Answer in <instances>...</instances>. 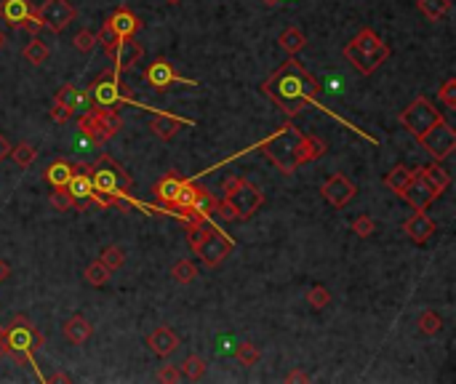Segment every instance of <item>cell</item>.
Returning a JSON list of instances; mask_svg holds the SVG:
<instances>
[{
    "label": "cell",
    "mask_w": 456,
    "mask_h": 384,
    "mask_svg": "<svg viewBox=\"0 0 456 384\" xmlns=\"http://www.w3.org/2000/svg\"><path fill=\"white\" fill-rule=\"evenodd\" d=\"M35 155H38V150H35V147H33L30 142L16 144V147L11 150V158L16 160V165H22V168H27V165H33Z\"/></svg>",
    "instance_id": "37"
},
{
    "label": "cell",
    "mask_w": 456,
    "mask_h": 384,
    "mask_svg": "<svg viewBox=\"0 0 456 384\" xmlns=\"http://www.w3.org/2000/svg\"><path fill=\"white\" fill-rule=\"evenodd\" d=\"M440 118H443V115L435 110V104L427 99V97H416V99L401 112V123L406 126V131L411 133V136H416V139H419L430 126H435V123L440 121Z\"/></svg>",
    "instance_id": "9"
},
{
    "label": "cell",
    "mask_w": 456,
    "mask_h": 384,
    "mask_svg": "<svg viewBox=\"0 0 456 384\" xmlns=\"http://www.w3.org/2000/svg\"><path fill=\"white\" fill-rule=\"evenodd\" d=\"M45 382H72V379H69V373H51V376H45Z\"/></svg>",
    "instance_id": "52"
},
{
    "label": "cell",
    "mask_w": 456,
    "mask_h": 384,
    "mask_svg": "<svg viewBox=\"0 0 456 384\" xmlns=\"http://www.w3.org/2000/svg\"><path fill=\"white\" fill-rule=\"evenodd\" d=\"M182 373H184L187 379H192V382H198V379H203V373H206V361H203L201 355H189L187 361L182 363Z\"/></svg>",
    "instance_id": "35"
},
{
    "label": "cell",
    "mask_w": 456,
    "mask_h": 384,
    "mask_svg": "<svg viewBox=\"0 0 456 384\" xmlns=\"http://www.w3.org/2000/svg\"><path fill=\"white\" fill-rule=\"evenodd\" d=\"M51 118H54V123H67L69 118H72V115H75V112L72 110H67V107H65V104H59V102L54 99V104H51Z\"/></svg>",
    "instance_id": "48"
},
{
    "label": "cell",
    "mask_w": 456,
    "mask_h": 384,
    "mask_svg": "<svg viewBox=\"0 0 456 384\" xmlns=\"http://www.w3.org/2000/svg\"><path fill=\"white\" fill-rule=\"evenodd\" d=\"M307 302H310L312 309H323V307H328L331 294H328V288H323V285H312L310 291H307Z\"/></svg>",
    "instance_id": "39"
},
{
    "label": "cell",
    "mask_w": 456,
    "mask_h": 384,
    "mask_svg": "<svg viewBox=\"0 0 456 384\" xmlns=\"http://www.w3.org/2000/svg\"><path fill=\"white\" fill-rule=\"evenodd\" d=\"M69 176H72V163H69V160H62V158L45 168V182L51 187H65L69 182Z\"/></svg>",
    "instance_id": "27"
},
{
    "label": "cell",
    "mask_w": 456,
    "mask_h": 384,
    "mask_svg": "<svg viewBox=\"0 0 456 384\" xmlns=\"http://www.w3.org/2000/svg\"><path fill=\"white\" fill-rule=\"evenodd\" d=\"M56 102H59V104H65L67 110L75 112V102H78V88H75V86H62V88H59V94H56Z\"/></svg>",
    "instance_id": "42"
},
{
    "label": "cell",
    "mask_w": 456,
    "mask_h": 384,
    "mask_svg": "<svg viewBox=\"0 0 456 384\" xmlns=\"http://www.w3.org/2000/svg\"><path fill=\"white\" fill-rule=\"evenodd\" d=\"M262 91L278 102V107L286 112V118H296L304 104H310L321 97L323 86L304 70V67L289 56L283 65L275 70V75L262 83Z\"/></svg>",
    "instance_id": "2"
},
{
    "label": "cell",
    "mask_w": 456,
    "mask_h": 384,
    "mask_svg": "<svg viewBox=\"0 0 456 384\" xmlns=\"http://www.w3.org/2000/svg\"><path fill=\"white\" fill-rule=\"evenodd\" d=\"M171 278H174L177 283L187 285L198 278V267H195L192 262H187V259H179V262L171 267Z\"/></svg>",
    "instance_id": "31"
},
{
    "label": "cell",
    "mask_w": 456,
    "mask_h": 384,
    "mask_svg": "<svg viewBox=\"0 0 456 384\" xmlns=\"http://www.w3.org/2000/svg\"><path fill=\"white\" fill-rule=\"evenodd\" d=\"M142 56H145V48L136 43L134 38H121L118 45H115V51H112V56H110L112 62H115L112 70L123 75V72H128V70H131Z\"/></svg>",
    "instance_id": "16"
},
{
    "label": "cell",
    "mask_w": 456,
    "mask_h": 384,
    "mask_svg": "<svg viewBox=\"0 0 456 384\" xmlns=\"http://www.w3.org/2000/svg\"><path fill=\"white\" fill-rule=\"evenodd\" d=\"M419 142H422L424 150L435 158V163H440V160H445V158L456 150V133L454 128L440 118L435 126H430V128L419 136Z\"/></svg>",
    "instance_id": "10"
},
{
    "label": "cell",
    "mask_w": 456,
    "mask_h": 384,
    "mask_svg": "<svg viewBox=\"0 0 456 384\" xmlns=\"http://www.w3.org/2000/svg\"><path fill=\"white\" fill-rule=\"evenodd\" d=\"M213 214H216L222 221H238V211H235V206L227 198L224 200L216 198V203H213Z\"/></svg>",
    "instance_id": "40"
},
{
    "label": "cell",
    "mask_w": 456,
    "mask_h": 384,
    "mask_svg": "<svg viewBox=\"0 0 456 384\" xmlns=\"http://www.w3.org/2000/svg\"><path fill=\"white\" fill-rule=\"evenodd\" d=\"M187 238L192 251L203 259L206 267H219V264L233 253L235 241L230 235H224L219 227H211L208 221L201 224H187Z\"/></svg>",
    "instance_id": "4"
},
{
    "label": "cell",
    "mask_w": 456,
    "mask_h": 384,
    "mask_svg": "<svg viewBox=\"0 0 456 384\" xmlns=\"http://www.w3.org/2000/svg\"><path fill=\"white\" fill-rule=\"evenodd\" d=\"M182 126H187V121H179V118H174V115H166V112L155 115V118H152V123H150V128H152V133H155L160 142H171V139H174V136L182 131Z\"/></svg>",
    "instance_id": "23"
},
{
    "label": "cell",
    "mask_w": 456,
    "mask_h": 384,
    "mask_svg": "<svg viewBox=\"0 0 456 384\" xmlns=\"http://www.w3.org/2000/svg\"><path fill=\"white\" fill-rule=\"evenodd\" d=\"M259 150L280 174L291 176L299 165L321 160L326 155V142L312 133L299 131L294 123H283L278 131L259 144Z\"/></svg>",
    "instance_id": "1"
},
{
    "label": "cell",
    "mask_w": 456,
    "mask_h": 384,
    "mask_svg": "<svg viewBox=\"0 0 456 384\" xmlns=\"http://www.w3.org/2000/svg\"><path fill=\"white\" fill-rule=\"evenodd\" d=\"M67 190L72 206L78 211H86L91 206V192H94V185H91V165L89 163H78L72 165V176L65 185Z\"/></svg>",
    "instance_id": "12"
},
{
    "label": "cell",
    "mask_w": 456,
    "mask_h": 384,
    "mask_svg": "<svg viewBox=\"0 0 456 384\" xmlns=\"http://www.w3.org/2000/svg\"><path fill=\"white\" fill-rule=\"evenodd\" d=\"M440 102H443L445 107H451V110L456 107V80L454 77H448L443 83V88H440Z\"/></svg>",
    "instance_id": "45"
},
{
    "label": "cell",
    "mask_w": 456,
    "mask_h": 384,
    "mask_svg": "<svg viewBox=\"0 0 456 384\" xmlns=\"http://www.w3.org/2000/svg\"><path fill=\"white\" fill-rule=\"evenodd\" d=\"M147 344H150V350L160 355V358H168L171 352H177L179 347V336L174 331L168 329V326H157L150 336H147Z\"/></svg>",
    "instance_id": "21"
},
{
    "label": "cell",
    "mask_w": 456,
    "mask_h": 384,
    "mask_svg": "<svg viewBox=\"0 0 456 384\" xmlns=\"http://www.w3.org/2000/svg\"><path fill=\"white\" fill-rule=\"evenodd\" d=\"M3 45H6V35L0 33V48H3Z\"/></svg>",
    "instance_id": "55"
},
{
    "label": "cell",
    "mask_w": 456,
    "mask_h": 384,
    "mask_svg": "<svg viewBox=\"0 0 456 384\" xmlns=\"http://www.w3.org/2000/svg\"><path fill=\"white\" fill-rule=\"evenodd\" d=\"M51 206L56 211H69L72 209V200H69L67 190L65 187H54V192H51Z\"/></svg>",
    "instance_id": "44"
},
{
    "label": "cell",
    "mask_w": 456,
    "mask_h": 384,
    "mask_svg": "<svg viewBox=\"0 0 456 384\" xmlns=\"http://www.w3.org/2000/svg\"><path fill=\"white\" fill-rule=\"evenodd\" d=\"M321 195L328 200L334 209H345L347 203L357 195V187L352 185L345 174H334L331 179H326V182H323Z\"/></svg>",
    "instance_id": "13"
},
{
    "label": "cell",
    "mask_w": 456,
    "mask_h": 384,
    "mask_svg": "<svg viewBox=\"0 0 456 384\" xmlns=\"http://www.w3.org/2000/svg\"><path fill=\"white\" fill-rule=\"evenodd\" d=\"M222 190H224V198L230 200L235 206V211H238V219H248V216L265 203L262 190L256 185H251L248 179H243V176H230L222 185Z\"/></svg>",
    "instance_id": "7"
},
{
    "label": "cell",
    "mask_w": 456,
    "mask_h": 384,
    "mask_svg": "<svg viewBox=\"0 0 456 384\" xmlns=\"http://www.w3.org/2000/svg\"><path fill=\"white\" fill-rule=\"evenodd\" d=\"M145 80L155 88V91H168V86H174V83H189V86H195V80H184L182 75H177V70L168 65V62H163V59H157V62H152V65L147 67Z\"/></svg>",
    "instance_id": "15"
},
{
    "label": "cell",
    "mask_w": 456,
    "mask_h": 384,
    "mask_svg": "<svg viewBox=\"0 0 456 384\" xmlns=\"http://www.w3.org/2000/svg\"><path fill=\"white\" fill-rule=\"evenodd\" d=\"M118 35H115V30L110 27V22L101 24V30L96 33V45H104V51H107V56H112V51H115V45H118Z\"/></svg>",
    "instance_id": "38"
},
{
    "label": "cell",
    "mask_w": 456,
    "mask_h": 384,
    "mask_svg": "<svg viewBox=\"0 0 456 384\" xmlns=\"http://www.w3.org/2000/svg\"><path fill=\"white\" fill-rule=\"evenodd\" d=\"M22 56H24V59H27V62H30L33 67H35V65H43L45 59H48V45H45L43 40L38 38V35H33V40L24 45Z\"/></svg>",
    "instance_id": "29"
},
{
    "label": "cell",
    "mask_w": 456,
    "mask_h": 384,
    "mask_svg": "<svg viewBox=\"0 0 456 384\" xmlns=\"http://www.w3.org/2000/svg\"><path fill=\"white\" fill-rule=\"evenodd\" d=\"M435 230H438L435 221L430 219L424 211H413V216H408L406 224H403V232H406L416 246H424V243L435 235Z\"/></svg>",
    "instance_id": "17"
},
{
    "label": "cell",
    "mask_w": 456,
    "mask_h": 384,
    "mask_svg": "<svg viewBox=\"0 0 456 384\" xmlns=\"http://www.w3.org/2000/svg\"><path fill=\"white\" fill-rule=\"evenodd\" d=\"M262 3H267V6H278L280 0H262Z\"/></svg>",
    "instance_id": "54"
},
{
    "label": "cell",
    "mask_w": 456,
    "mask_h": 384,
    "mask_svg": "<svg viewBox=\"0 0 456 384\" xmlns=\"http://www.w3.org/2000/svg\"><path fill=\"white\" fill-rule=\"evenodd\" d=\"M182 185H184V179L177 174V171H168L160 182H157L155 187H152V198L163 206L160 211H168L171 209V203L177 200V195H179V190H182Z\"/></svg>",
    "instance_id": "18"
},
{
    "label": "cell",
    "mask_w": 456,
    "mask_h": 384,
    "mask_svg": "<svg viewBox=\"0 0 456 384\" xmlns=\"http://www.w3.org/2000/svg\"><path fill=\"white\" fill-rule=\"evenodd\" d=\"M72 45L78 48L80 54H89V51H94V45H96V35L89 33V30H80V33L75 35V40H72Z\"/></svg>",
    "instance_id": "41"
},
{
    "label": "cell",
    "mask_w": 456,
    "mask_h": 384,
    "mask_svg": "<svg viewBox=\"0 0 456 384\" xmlns=\"http://www.w3.org/2000/svg\"><path fill=\"white\" fill-rule=\"evenodd\" d=\"M157 382H166V384L182 382V371H179L177 366H163L160 373H157Z\"/></svg>",
    "instance_id": "47"
},
{
    "label": "cell",
    "mask_w": 456,
    "mask_h": 384,
    "mask_svg": "<svg viewBox=\"0 0 456 384\" xmlns=\"http://www.w3.org/2000/svg\"><path fill=\"white\" fill-rule=\"evenodd\" d=\"M374 230H377V224H374L371 216H357V219L352 221V232H355L357 238H371Z\"/></svg>",
    "instance_id": "43"
},
{
    "label": "cell",
    "mask_w": 456,
    "mask_h": 384,
    "mask_svg": "<svg viewBox=\"0 0 456 384\" xmlns=\"http://www.w3.org/2000/svg\"><path fill=\"white\" fill-rule=\"evenodd\" d=\"M6 355V326H0V358Z\"/></svg>",
    "instance_id": "53"
},
{
    "label": "cell",
    "mask_w": 456,
    "mask_h": 384,
    "mask_svg": "<svg viewBox=\"0 0 456 384\" xmlns=\"http://www.w3.org/2000/svg\"><path fill=\"white\" fill-rule=\"evenodd\" d=\"M166 3H171V6H177V3H182V0H166Z\"/></svg>",
    "instance_id": "56"
},
{
    "label": "cell",
    "mask_w": 456,
    "mask_h": 384,
    "mask_svg": "<svg viewBox=\"0 0 456 384\" xmlns=\"http://www.w3.org/2000/svg\"><path fill=\"white\" fill-rule=\"evenodd\" d=\"M286 382L289 384H294V382H301V384H307L310 382V373H301V371H291L289 376H286Z\"/></svg>",
    "instance_id": "49"
},
{
    "label": "cell",
    "mask_w": 456,
    "mask_h": 384,
    "mask_svg": "<svg viewBox=\"0 0 456 384\" xmlns=\"http://www.w3.org/2000/svg\"><path fill=\"white\" fill-rule=\"evenodd\" d=\"M86 280H89L91 285H96V288H99V285H104L107 280H110V270L96 259V262H91L89 267H86Z\"/></svg>",
    "instance_id": "36"
},
{
    "label": "cell",
    "mask_w": 456,
    "mask_h": 384,
    "mask_svg": "<svg viewBox=\"0 0 456 384\" xmlns=\"http://www.w3.org/2000/svg\"><path fill=\"white\" fill-rule=\"evenodd\" d=\"M38 13H40V19H43V27H48V30L56 35L65 33L67 24H72L75 16H78L75 6H72L69 0H45L43 6L38 9Z\"/></svg>",
    "instance_id": "11"
},
{
    "label": "cell",
    "mask_w": 456,
    "mask_h": 384,
    "mask_svg": "<svg viewBox=\"0 0 456 384\" xmlns=\"http://www.w3.org/2000/svg\"><path fill=\"white\" fill-rule=\"evenodd\" d=\"M78 128L83 131V136H86L89 142H94V144H104V142H110V139H112L110 133H107V128L101 126L99 115H96V107H91L89 112H80Z\"/></svg>",
    "instance_id": "20"
},
{
    "label": "cell",
    "mask_w": 456,
    "mask_h": 384,
    "mask_svg": "<svg viewBox=\"0 0 456 384\" xmlns=\"http://www.w3.org/2000/svg\"><path fill=\"white\" fill-rule=\"evenodd\" d=\"M9 155H11V144L6 142V136L0 133V163H3V160H6Z\"/></svg>",
    "instance_id": "50"
},
{
    "label": "cell",
    "mask_w": 456,
    "mask_h": 384,
    "mask_svg": "<svg viewBox=\"0 0 456 384\" xmlns=\"http://www.w3.org/2000/svg\"><path fill=\"white\" fill-rule=\"evenodd\" d=\"M345 59L355 67L360 75H371L377 67H382L389 59V45L379 38L371 27H363L360 33L345 45Z\"/></svg>",
    "instance_id": "3"
},
{
    "label": "cell",
    "mask_w": 456,
    "mask_h": 384,
    "mask_svg": "<svg viewBox=\"0 0 456 384\" xmlns=\"http://www.w3.org/2000/svg\"><path fill=\"white\" fill-rule=\"evenodd\" d=\"M278 45L289 56H296L301 48L307 45V38H304V33H301L299 27H286V30L280 33V38H278Z\"/></svg>",
    "instance_id": "26"
},
{
    "label": "cell",
    "mask_w": 456,
    "mask_h": 384,
    "mask_svg": "<svg viewBox=\"0 0 456 384\" xmlns=\"http://www.w3.org/2000/svg\"><path fill=\"white\" fill-rule=\"evenodd\" d=\"M9 278H11V267H9L6 259H0V283H6Z\"/></svg>",
    "instance_id": "51"
},
{
    "label": "cell",
    "mask_w": 456,
    "mask_h": 384,
    "mask_svg": "<svg viewBox=\"0 0 456 384\" xmlns=\"http://www.w3.org/2000/svg\"><path fill=\"white\" fill-rule=\"evenodd\" d=\"M440 329H443V318H440V312H435V309H424L422 315H419V331H422V334L435 336Z\"/></svg>",
    "instance_id": "32"
},
{
    "label": "cell",
    "mask_w": 456,
    "mask_h": 384,
    "mask_svg": "<svg viewBox=\"0 0 456 384\" xmlns=\"http://www.w3.org/2000/svg\"><path fill=\"white\" fill-rule=\"evenodd\" d=\"M33 11L35 6L30 0H0V19L9 22L11 27H19Z\"/></svg>",
    "instance_id": "22"
},
{
    "label": "cell",
    "mask_w": 456,
    "mask_h": 384,
    "mask_svg": "<svg viewBox=\"0 0 456 384\" xmlns=\"http://www.w3.org/2000/svg\"><path fill=\"white\" fill-rule=\"evenodd\" d=\"M91 185L99 192H128L134 187V179L110 155H101L96 165H91Z\"/></svg>",
    "instance_id": "8"
},
{
    "label": "cell",
    "mask_w": 456,
    "mask_h": 384,
    "mask_svg": "<svg viewBox=\"0 0 456 384\" xmlns=\"http://www.w3.org/2000/svg\"><path fill=\"white\" fill-rule=\"evenodd\" d=\"M45 344V336L35 329L27 315H16V318L6 326V355H11L19 366L33 363L35 352Z\"/></svg>",
    "instance_id": "5"
},
{
    "label": "cell",
    "mask_w": 456,
    "mask_h": 384,
    "mask_svg": "<svg viewBox=\"0 0 456 384\" xmlns=\"http://www.w3.org/2000/svg\"><path fill=\"white\" fill-rule=\"evenodd\" d=\"M91 334H94V326H91L83 315H72V318L65 323V339H67L69 344H83V341L91 339Z\"/></svg>",
    "instance_id": "24"
},
{
    "label": "cell",
    "mask_w": 456,
    "mask_h": 384,
    "mask_svg": "<svg viewBox=\"0 0 456 384\" xmlns=\"http://www.w3.org/2000/svg\"><path fill=\"white\" fill-rule=\"evenodd\" d=\"M107 22H110V27L115 30L118 38H134V35L145 27V22H142L131 9H126V6H121V9L112 13Z\"/></svg>",
    "instance_id": "19"
},
{
    "label": "cell",
    "mask_w": 456,
    "mask_h": 384,
    "mask_svg": "<svg viewBox=\"0 0 456 384\" xmlns=\"http://www.w3.org/2000/svg\"><path fill=\"white\" fill-rule=\"evenodd\" d=\"M419 176H422L427 185L433 187L435 195H443L445 190L451 187V176L445 174V171H443V168H440L438 163L422 165V168H419Z\"/></svg>",
    "instance_id": "25"
},
{
    "label": "cell",
    "mask_w": 456,
    "mask_h": 384,
    "mask_svg": "<svg viewBox=\"0 0 456 384\" xmlns=\"http://www.w3.org/2000/svg\"><path fill=\"white\" fill-rule=\"evenodd\" d=\"M419 11L427 16V19H443L445 13L451 11V0H419Z\"/></svg>",
    "instance_id": "30"
},
{
    "label": "cell",
    "mask_w": 456,
    "mask_h": 384,
    "mask_svg": "<svg viewBox=\"0 0 456 384\" xmlns=\"http://www.w3.org/2000/svg\"><path fill=\"white\" fill-rule=\"evenodd\" d=\"M89 94H91L94 107H101V110H121L123 104L134 102L131 88L123 83L121 72H115V70L101 72V75L89 86Z\"/></svg>",
    "instance_id": "6"
},
{
    "label": "cell",
    "mask_w": 456,
    "mask_h": 384,
    "mask_svg": "<svg viewBox=\"0 0 456 384\" xmlns=\"http://www.w3.org/2000/svg\"><path fill=\"white\" fill-rule=\"evenodd\" d=\"M401 198L406 200V203H408L413 211H427V206H430V203H433L438 195L433 192V187L427 185L422 176H419V168H416L413 179L401 190Z\"/></svg>",
    "instance_id": "14"
},
{
    "label": "cell",
    "mask_w": 456,
    "mask_h": 384,
    "mask_svg": "<svg viewBox=\"0 0 456 384\" xmlns=\"http://www.w3.org/2000/svg\"><path fill=\"white\" fill-rule=\"evenodd\" d=\"M259 358H262V352L256 350L254 341H240L238 350H235V361L240 363V366H256Z\"/></svg>",
    "instance_id": "33"
},
{
    "label": "cell",
    "mask_w": 456,
    "mask_h": 384,
    "mask_svg": "<svg viewBox=\"0 0 456 384\" xmlns=\"http://www.w3.org/2000/svg\"><path fill=\"white\" fill-rule=\"evenodd\" d=\"M99 262L107 267V270H121L123 264H126V251L123 248H118V246H107L104 251H101V256H99Z\"/></svg>",
    "instance_id": "34"
},
{
    "label": "cell",
    "mask_w": 456,
    "mask_h": 384,
    "mask_svg": "<svg viewBox=\"0 0 456 384\" xmlns=\"http://www.w3.org/2000/svg\"><path fill=\"white\" fill-rule=\"evenodd\" d=\"M413 174H416V168H408V165H395V168H392V171L384 176V187H389L395 195H401V190L408 185V182H411Z\"/></svg>",
    "instance_id": "28"
},
{
    "label": "cell",
    "mask_w": 456,
    "mask_h": 384,
    "mask_svg": "<svg viewBox=\"0 0 456 384\" xmlns=\"http://www.w3.org/2000/svg\"><path fill=\"white\" fill-rule=\"evenodd\" d=\"M19 27H22L24 33H30V35H38V33H40V30H43V19H40V13H38V9H35V11L30 13V16H27V19H24L22 24H19Z\"/></svg>",
    "instance_id": "46"
}]
</instances>
